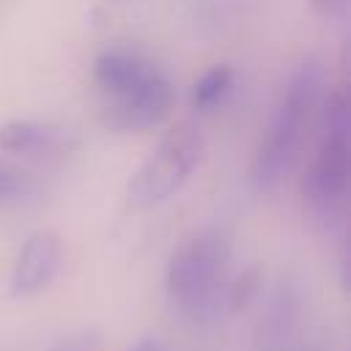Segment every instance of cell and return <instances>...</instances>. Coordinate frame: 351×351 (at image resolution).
Wrapping results in <instances>:
<instances>
[{"mask_svg": "<svg viewBox=\"0 0 351 351\" xmlns=\"http://www.w3.org/2000/svg\"><path fill=\"white\" fill-rule=\"evenodd\" d=\"M321 88H324L321 60L315 55L302 58L299 66L285 80V88L280 90V99L269 115V123L261 134V143L250 165V181L258 192H274L293 167L304 145L307 129L313 123V115L318 110Z\"/></svg>", "mask_w": 351, "mask_h": 351, "instance_id": "1", "label": "cell"}, {"mask_svg": "<svg viewBox=\"0 0 351 351\" xmlns=\"http://www.w3.org/2000/svg\"><path fill=\"white\" fill-rule=\"evenodd\" d=\"M351 181V104L343 88H335L321 104L318 137L313 159L302 178V192L310 211L332 225L348 206Z\"/></svg>", "mask_w": 351, "mask_h": 351, "instance_id": "2", "label": "cell"}, {"mask_svg": "<svg viewBox=\"0 0 351 351\" xmlns=\"http://www.w3.org/2000/svg\"><path fill=\"white\" fill-rule=\"evenodd\" d=\"M230 241L217 228H203L184 239L167 263V293L192 321L211 318L225 302Z\"/></svg>", "mask_w": 351, "mask_h": 351, "instance_id": "3", "label": "cell"}, {"mask_svg": "<svg viewBox=\"0 0 351 351\" xmlns=\"http://www.w3.org/2000/svg\"><path fill=\"white\" fill-rule=\"evenodd\" d=\"M203 151L206 140L200 129L189 121L176 123L132 173L126 184V206L134 211H148L170 200L189 181L203 159Z\"/></svg>", "mask_w": 351, "mask_h": 351, "instance_id": "4", "label": "cell"}, {"mask_svg": "<svg viewBox=\"0 0 351 351\" xmlns=\"http://www.w3.org/2000/svg\"><path fill=\"white\" fill-rule=\"evenodd\" d=\"M176 104V90L170 80L156 71L151 80L137 85L129 93L110 96L101 101V123L110 132H143L159 126Z\"/></svg>", "mask_w": 351, "mask_h": 351, "instance_id": "5", "label": "cell"}, {"mask_svg": "<svg viewBox=\"0 0 351 351\" xmlns=\"http://www.w3.org/2000/svg\"><path fill=\"white\" fill-rule=\"evenodd\" d=\"M60 263H63L60 239L52 230H36L33 236L25 239L14 261L11 282H8L11 296H30L44 291L60 271Z\"/></svg>", "mask_w": 351, "mask_h": 351, "instance_id": "6", "label": "cell"}, {"mask_svg": "<svg viewBox=\"0 0 351 351\" xmlns=\"http://www.w3.org/2000/svg\"><path fill=\"white\" fill-rule=\"evenodd\" d=\"M77 148L71 129L49 121H5L0 126V151L25 159L66 156Z\"/></svg>", "mask_w": 351, "mask_h": 351, "instance_id": "7", "label": "cell"}, {"mask_svg": "<svg viewBox=\"0 0 351 351\" xmlns=\"http://www.w3.org/2000/svg\"><path fill=\"white\" fill-rule=\"evenodd\" d=\"M156 71L159 69L151 60L129 49H104L93 60V82L104 99L134 90L137 85L151 80Z\"/></svg>", "mask_w": 351, "mask_h": 351, "instance_id": "8", "label": "cell"}, {"mask_svg": "<svg viewBox=\"0 0 351 351\" xmlns=\"http://www.w3.org/2000/svg\"><path fill=\"white\" fill-rule=\"evenodd\" d=\"M233 88V69L228 63H217L211 69H206L195 85H192V104L195 110H211L217 107Z\"/></svg>", "mask_w": 351, "mask_h": 351, "instance_id": "9", "label": "cell"}, {"mask_svg": "<svg viewBox=\"0 0 351 351\" xmlns=\"http://www.w3.org/2000/svg\"><path fill=\"white\" fill-rule=\"evenodd\" d=\"M38 192H41V184L36 181L33 173L0 162V206L3 208H8V206H25V203L36 200Z\"/></svg>", "mask_w": 351, "mask_h": 351, "instance_id": "10", "label": "cell"}, {"mask_svg": "<svg viewBox=\"0 0 351 351\" xmlns=\"http://www.w3.org/2000/svg\"><path fill=\"white\" fill-rule=\"evenodd\" d=\"M255 291H258V269H250L233 285L225 288V302H228L230 310H241L255 296Z\"/></svg>", "mask_w": 351, "mask_h": 351, "instance_id": "11", "label": "cell"}, {"mask_svg": "<svg viewBox=\"0 0 351 351\" xmlns=\"http://www.w3.org/2000/svg\"><path fill=\"white\" fill-rule=\"evenodd\" d=\"M93 346H96L93 335H74V337H69V340H60V343L52 346L49 351H93Z\"/></svg>", "mask_w": 351, "mask_h": 351, "instance_id": "12", "label": "cell"}, {"mask_svg": "<svg viewBox=\"0 0 351 351\" xmlns=\"http://www.w3.org/2000/svg\"><path fill=\"white\" fill-rule=\"evenodd\" d=\"M310 3H313L315 14H321V16H335V14H340V11L346 8L348 0H310Z\"/></svg>", "mask_w": 351, "mask_h": 351, "instance_id": "13", "label": "cell"}, {"mask_svg": "<svg viewBox=\"0 0 351 351\" xmlns=\"http://www.w3.org/2000/svg\"><path fill=\"white\" fill-rule=\"evenodd\" d=\"M126 351H165V348H162V343H159L156 337H140V340H134Z\"/></svg>", "mask_w": 351, "mask_h": 351, "instance_id": "14", "label": "cell"}]
</instances>
